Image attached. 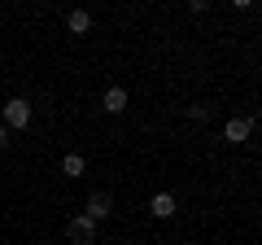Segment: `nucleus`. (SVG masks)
<instances>
[{
  "mask_svg": "<svg viewBox=\"0 0 262 245\" xmlns=\"http://www.w3.org/2000/svg\"><path fill=\"white\" fill-rule=\"evenodd\" d=\"M83 171H88V162L79 158V153H66V158H61V175H70V179H79V175H83Z\"/></svg>",
  "mask_w": 262,
  "mask_h": 245,
  "instance_id": "obj_8",
  "label": "nucleus"
},
{
  "mask_svg": "<svg viewBox=\"0 0 262 245\" xmlns=\"http://www.w3.org/2000/svg\"><path fill=\"white\" fill-rule=\"evenodd\" d=\"M83 215L92 219V223L110 219V215H114V197H110V193H92V197H88V210H83Z\"/></svg>",
  "mask_w": 262,
  "mask_h": 245,
  "instance_id": "obj_3",
  "label": "nucleus"
},
{
  "mask_svg": "<svg viewBox=\"0 0 262 245\" xmlns=\"http://www.w3.org/2000/svg\"><path fill=\"white\" fill-rule=\"evenodd\" d=\"M0 149H9V127L0 122Z\"/></svg>",
  "mask_w": 262,
  "mask_h": 245,
  "instance_id": "obj_9",
  "label": "nucleus"
},
{
  "mask_svg": "<svg viewBox=\"0 0 262 245\" xmlns=\"http://www.w3.org/2000/svg\"><path fill=\"white\" fill-rule=\"evenodd\" d=\"M101 105H105V114H122L127 110V88H105V96H101Z\"/></svg>",
  "mask_w": 262,
  "mask_h": 245,
  "instance_id": "obj_6",
  "label": "nucleus"
},
{
  "mask_svg": "<svg viewBox=\"0 0 262 245\" xmlns=\"http://www.w3.org/2000/svg\"><path fill=\"white\" fill-rule=\"evenodd\" d=\"M175 210H179L175 193H158V197L149 201V215H153V219H170V215H175Z\"/></svg>",
  "mask_w": 262,
  "mask_h": 245,
  "instance_id": "obj_5",
  "label": "nucleus"
},
{
  "mask_svg": "<svg viewBox=\"0 0 262 245\" xmlns=\"http://www.w3.org/2000/svg\"><path fill=\"white\" fill-rule=\"evenodd\" d=\"M249 136H253V118H227V127H223L227 145H245Z\"/></svg>",
  "mask_w": 262,
  "mask_h": 245,
  "instance_id": "obj_4",
  "label": "nucleus"
},
{
  "mask_svg": "<svg viewBox=\"0 0 262 245\" xmlns=\"http://www.w3.org/2000/svg\"><path fill=\"white\" fill-rule=\"evenodd\" d=\"M70 245H96V223L88 215H75L70 219Z\"/></svg>",
  "mask_w": 262,
  "mask_h": 245,
  "instance_id": "obj_2",
  "label": "nucleus"
},
{
  "mask_svg": "<svg viewBox=\"0 0 262 245\" xmlns=\"http://www.w3.org/2000/svg\"><path fill=\"white\" fill-rule=\"evenodd\" d=\"M66 27H70V35H88V31H92V13L88 9H70L66 13Z\"/></svg>",
  "mask_w": 262,
  "mask_h": 245,
  "instance_id": "obj_7",
  "label": "nucleus"
},
{
  "mask_svg": "<svg viewBox=\"0 0 262 245\" xmlns=\"http://www.w3.org/2000/svg\"><path fill=\"white\" fill-rule=\"evenodd\" d=\"M5 127H9V132L31 127V101H27V96H13V101L5 105Z\"/></svg>",
  "mask_w": 262,
  "mask_h": 245,
  "instance_id": "obj_1",
  "label": "nucleus"
}]
</instances>
